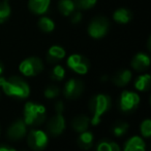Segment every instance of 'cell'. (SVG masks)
<instances>
[{"mask_svg":"<svg viewBox=\"0 0 151 151\" xmlns=\"http://www.w3.org/2000/svg\"><path fill=\"white\" fill-rule=\"evenodd\" d=\"M113 19L116 21L117 23H120V24H126L131 21V14L128 9H125V8H119L113 14Z\"/></svg>","mask_w":151,"mask_h":151,"instance_id":"obj_21","label":"cell"},{"mask_svg":"<svg viewBox=\"0 0 151 151\" xmlns=\"http://www.w3.org/2000/svg\"><path fill=\"white\" fill-rule=\"evenodd\" d=\"M140 132H141L142 136L145 138H149L151 136V120L149 118L145 119L141 123L140 127Z\"/></svg>","mask_w":151,"mask_h":151,"instance_id":"obj_28","label":"cell"},{"mask_svg":"<svg viewBox=\"0 0 151 151\" xmlns=\"http://www.w3.org/2000/svg\"><path fill=\"white\" fill-rule=\"evenodd\" d=\"M64 57H65V50L61 46L53 45L49 50L48 55H47V60H48L49 63H56L59 60H62Z\"/></svg>","mask_w":151,"mask_h":151,"instance_id":"obj_16","label":"cell"},{"mask_svg":"<svg viewBox=\"0 0 151 151\" xmlns=\"http://www.w3.org/2000/svg\"><path fill=\"white\" fill-rule=\"evenodd\" d=\"M64 76H65V70L62 66L56 65L52 69V71H51V77H52V79L57 80V81L62 80L64 78Z\"/></svg>","mask_w":151,"mask_h":151,"instance_id":"obj_25","label":"cell"},{"mask_svg":"<svg viewBox=\"0 0 151 151\" xmlns=\"http://www.w3.org/2000/svg\"><path fill=\"white\" fill-rule=\"evenodd\" d=\"M151 83V76L149 74H143L139 76L135 82V86L138 91H146L150 88Z\"/></svg>","mask_w":151,"mask_h":151,"instance_id":"obj_20","label":"cell"},{"mask_svg":"<svg viewBox=\"0 0 151 151\" xmlns=\"http://www.w3.org/2000/svg\"><path fill=\"white\" fill-rule=\"evenodd\" d=\"M1 88H3L5 95L19 99H25L30 93V88L27 82L18 76H12L9 79H5Z\"/></svg>","mask_w":151,"mask_h":151,"instance_id":"obj_2","label":"cell"},{"mask_svg":"<svg viewBox=\"0 0 151 151\" xmlns=\"http://www.w3.org/2000/svg\"><path fill=\"white\" fill-rule=\"evenodd\" d=\"M4 81H5V78L0 76V86H2V84L4 83Z\"/></svg>","mask_w":151,"mask_h":151,"instance_id":"obj_33","label":"cell"},{"mask_svg":"<svg viewBox=\"0 0 151 151\" xmlns=\"http://www.w3.org/2000/svg\"><path fill=\"white\" fill-rule=\"evenodd\" d=\"M78 144L83 150L90 149L93 144V134L88 131L80 133V136L78 138Z\"/></svg>","mask_w":151,"mask_h":151,"instance_id":"obj_17","label":"cell"},{"mask_svg":"<svg viewBox=\"0 0 151 151\" xmlns=\"http://www.w3.org/2000/svg\"><path fill=\"white\" fill-rule=\"evenodd\" d=\"M89 123H90V119H89L87 116L85 115H79L77 116L75 119L73 120V129H75L78 133H82V132H85L88 129Z\"/></svg>","mask_w":151,"mask_h":151,"instance_id":"obj_18","label":"cell"},{"mask_svg":"<svg viewBox=\"0 0 151 151\" xmlns=\"http://www.w3.org/2000/svg\"><path fill=\"white\" fill-rule=\"evenodd\" d=\"M128 131V124L124 121H117L112 127V133L116 137H122Z\"/></svg>","mask_w":151,"mask_h":151,"instance_id":"obj_22","label":"cell"},{"mask_svg":"<svg viewBox=\"0 0 151 151\" xmlns=\"http://www.w3.org/2000/svg\"><path fill=\"white\" fill-rule=\"evenodd\" d=\"M20 72L25 76H35L42 71L44 69V64L42 60L36 57L28 58L24 60L20 64Z\"/></svg>","mask_w":151,"mask_h":151,"instance_id":"obj_5","label":"cell"},{"mask_svg":"<svg viewBox=\"0 0 151 151\" xmlns=\"http://www.w3.org/2000/svg\"><path fill=\"white\" fill-rule=\"evenodd\" d=\"M83 91H84V84L81 80L79 79H69V81L65 83L63 93L67 99H77L82 95Z\"/></svg>","mask_w":151,"mask_h":151,"instance_id":"obj_9","label":"cell"},{"mask_svg":"<svg viewBox=\"0 0 151 151\" xmlns=\"http://www.w3.org/2000/svg\"><path fill=\"white\" fill-rule=\"evenodd\" d=\"M111 98L108 95L99 93L91 99L89 103V108L92 113V118L90 119V122L93 125H96L101 122V118L108 110L111 108Z\"/></svg>","mask_w":151,"mask_h":151,"instance_id":"obj_1","label":"cell"},{"mask_svg":"<svg viewBox=\"0 0 151 151\" xmlns=\"http://www.w3.org/2000/svg\"><path fill=\"white\" fill-rule=\"evenodd\" d=\"M150 65V59L145 54H137L131 61V67L137 71L146 70Z\"/></svg>","mask_w":151,"mask_h":151,"instance_id":"obj_13","label":"cell"},{"mask_svg":"<svg viewBox=\"0 0 151 151\" xmlns=\"http://www.w3.org/2000/svg\"><path fill=\"white\" fill-rule=\"evenodd\" d=\"M109 27V21L105 17H98L89 24L88 33L93 38H101L107 34Z\"/></svg>","mask_w":151,"mask_h":151,"instance_id":"obj_7","label":"cell"},{"mask_svg":"<svg viewBox=\"0 0 151 151\" xmlns=\"http://www.w3.org/2000/svg\"><path fill=\"white\" fill-rule=\"evenodd\" d=\"M55 109H56L57 113H63V110H64V105L61 101H58L55 105Z\"/></svg>","mask_w":151,"mask_h":151,"instance_id":"obj_31","label":"cell"},{"mask_svg":"<svg viewBox=\"0 0 151 151\" xmlns=\"http://www.w3.org/2000/svg\"><path fill=\"white\" fill-rule=\"evenodd\" d=\"M140 103V97L138 93H133V91H124L120 96V100H119V106H120L121 111L128 113V112H133V110L137 109Z\"/></svg>","mask_w":151,"mask_h":151,"instance_id":"obj_6","label":"cell"},{"mask_svg":"<svg viewBox=\"0 0 151 151\" xmlns=\"http://www.w3.org/2000/svg\"><path fill=\"white\" fill-rule=\"evenodd\" d=\"M59 93H60V91H59L58 86H50L44 90V96L48 99H54V98L58 97Z\"/></svg>","mask_w":151,"mask_h":151,"instance_id":"obj_29","label":"cell"},{"mask_svg":"<svg viewBox=\"0 0 151 151\" xmlns=\"http://www.w3.org/2000/svg\"><path fill=\"white\" fill-rule=\"evenodd\" d=\"M58 8L63 16L67 17L75 12L76 5L74 0H60L58 3Z\"/></svg>","mask_w":151,"mask_h":151,"instance_id":"obj_19","label":"cell"},{"mask_svg":"<svg viewBox=\"0 0 151 151\" xmlns=\"http://www.w3.org/2000/svg\"><path fill=\"white\" fill-rule=\"evenodd\" d=\"M23 116H24L23 120L27 125L37 127L46 119V108L39 104L28 102L24 106Z\"/></svg>","mask_w":151,"mask_h":151,"instance_id":"obj_3","label":"cell"},{"mask_svg":"<svg viewBox=\"0 0 151 151\" xmlns=\"http://www.w3.org/2000/svg\"><path fill=\"white\" fill-rule=\"evenodd\" d=\"M38 27H39V29L42 31L48 33V32H52L54 30L55 25H54V22H53L51 19L44 17V18H40L39 21H38Z\"/></svg>","mask_w":151,"mask_h":151,"instance_id":"obj_23","label":"cell"},{"mask_svg":"<svg viewBox=\"0 0 151 151\" xmlns=\"http://www.w3.org/2000/svg\"><path fill=\"white\" fill-rule=\"evenodd\" d=\"M73 17H71V23H74V24H76V23H79L81 21V19H82V14H81L80 12H73Z\"/></svg>","mask_w":151,"mask_h":151,"instance_id":"obj_30","label":"cell"},{"mask_svg":"<svg viewBox=\"0 0 151 151\" xmlns=\"http://www.w3.org/2000/svg\"><path fill=\"white\" fill-rule=\"evenodd\" d=\"M10 14V7L7 1H0V23L4 22Z\"/></svg>","mask_w":151,"mask_h":151,"instance_id":"obj_26","label":"cell"},{"mask_svg":"<svg viewBox=\"0 0 151 151\" xmlns=\"http://www.w3.org/2000/svg\"><path fill=\"white\" fill-rule=\"evenodd\" d=\"M67 66L78 74H86L89 69V62L81 55H71L67 59Z\"/></svg>","mask_w":151,"mask_h":151,"instance_id":"obj_8","label":"cell"},{"mask_svg":"<svg viewBox=\"0 0 151 151\" xmlns=\"http://www.w3.org/2000/svg\"><path fill=\"white\" fill-rule=\"evenodd\" d=\"M2 72H3V67H2V65L0 64V75L2 74Z\"/></svg>","mask_w":151,"mask_h":151,"instance_id":"obj_34","label":"cell"},{"mask_svg":"<svg viewBox=\"0 0 151 151\" xmlns=\"http://www.w3.org/2000/svg\"><path fill=\"white\" fill-rule=\"evenodd\" d=\"M123 151H146L145 141L139 136H133L126 141Z\"/></svg>","mask_w":151,"mask_h":151,"instance_id":"obj_12","label":"cell"},{"mask_svg":"<svg viewBox=\"0 0 151 151\" xmlns=\"http://www.w3.org/2000/svg\"><path fill=\"white\" fill-rule=\"evenodd\" d=\"M29 9L36 14H42L48 10L50 0H29Z\"/></svg>","mask_w":151,"mask_h":151,"instance_id":"obj_15","label":"cell"},{"mask_svg":"<svg viewBox=\"0 0 151 151\" xmlns=\"http://www.w3.org/2000/svg\"><path fill=\"white\" fill-rule=\"evenodd\" d=\"M75 5L79 9H89L96 3V0H74Z\"/></svg>","mask_w":151,"mask_h":151,"instance_id":"obj_27","label":"cell"},{"mask_svg":"<svg viewBox=\"0 0 151 151\" xmlns=\"http://www.w3.org/2000/svg\"><path fill=\"white\" fill-rule=\"evenodd\" d=\"M27 134V124L23 119L16 120L7 129V136L10 140L18 141L26 136Z\"/></svg>","mask_w":151,"mask_h":151,"instance_id":"obj_10","label":"cell"},{"mask_svg":"<svg viewBox=\"0 0 151 151\" xmlns=\"http://www.w3.org/2000/svg\"><path fill=\"white\" fill-rule=\"evenodd\" d=\"M65 129V119L62 113H57L48 122V131L54 137L61 135Z\"/></svg>","mask_w":151,"mask_h":151,"instance_id":"obj_11","label":"cell"},{"mask_svg":"<svg viewBox=\"0 0 151 151\" xmlns=\"http://www.w3.org/2000/svg\"><path fill=\"white\" fill-rule=\"evenodd\" d=\"M96 151H121L120 147L115 142L103 141L97 145Z\"/></svg>","mask_w":151,"mask_h":151,"instance_id":"obj_24","label":"cell"},{"mask_svg":"<svg viewBox=\"0 0 151 151\" xmlns=\"http://www.w3.org/2000/svg\"><path fill=\"white\" fill-rule=\"evenodd\" d=\"M0 151H17L15 148L8 147L6 145H0Z\"/></svg>","mask_w":151,"mask_h":151,"instance_id":"obj_32","label":"cell"},{"mask_svg":"<svg viewBox=\"0 0 151 151\" xmlns=\"http://www.w3.org/2000/svg\"><path fill=\"white\" fill-rule=\"evenodd\" d=\"M29 147L34 151H42L49 143L48 135L42 129H31L27 136Z\"/></svg>","mask_w":151,"mask_h":151,"instance_id":"obj_4","label":"cell"},{"mask_svg":"<svg viewBox=\"0 0 151 151\" xmlns=\"http://www.w3.org/2000/svg\"><path fill=\"white\" fill-rule=\"evenodd\" d=\"M131 72L129 70H120L116 72L112 77V82L115 86H124L131 81Z\"/></svg>","mask_w":151,"mask_h":151,"instance_id":"obj_14","label":"cell"}]
</instances>
